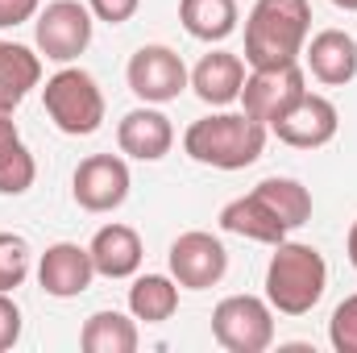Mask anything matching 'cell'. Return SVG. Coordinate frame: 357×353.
I'll list each match as a JSON object with an SVG mask.
<instances>
[{"instance_id": "1", "label": "cell", "mask_w": 357, "mask_h": 353, "mask_svg": "<svg viewBox=\"0 0 357 353\" xmlns=\"http://www.w3.org/2000/svg\"><path fill=\"white\" fill-rule=\"evenodd\" d=\"M266 125L245 117V112H212L187 125L183 133V150L187 158H195L199 167H216V171H245L262 158L266 150Z\"/></svg>"}, {"instance_id": "2", "label": "cell", "mask_w": 357, "mask_h": 353, "mask_svg": "<svg viewBox=\"0 0 357 353\" xmlns=\"http://www.w3.org/2000/svg\"><path fill=\"white\" fill-rule=\"evenodd\" d=\"M312 33L307 0H254L245 21V63L250 67H287L299 63Z\"/></svg>"}, {"instance_id": "3", "label": "cell", "mask_w": 357, "mask_h": 353, "mask_svg": "<svg viewBox=\"0 0 357 353\" xmlns=\"http://www.w3.org/2000/svg\"><path fill=\"white\" fill-rule=\"evenodd\" d=\"M328 287V262L307 241H278L266 266V299L282 316H307Z\"/></svg>"}, {"instance_id": "4", "label": "cell", "mask_w": 357, "mask_h": 353, "mask_svg": "<svg viewBox=\"0 0 357 353\" xmlns=\"http://www.w3.org/2000/svg\"><path fill=\"white\" fill-rule=\"evenodd\" d=\"M46 117L67 133V137H88L104 125V91L84 67H63L46 80L42 88Z\"/></svg>"}, {"instance_id": "5", "label": "cell", "mask_w": 357, "mask_h": 353, "mask_svg": "<svg viewBox=\"0 0 357 353\" xmlns=\"http://www.w3.org/2000/svg\"><path fill=\"white\" fill-rule=\"evenodd\" d=\"M212 337L229 353H262L274 341V308L262 295H229L212 312Z\"/></svg>"}, {"instance_id": "6", "label": "cell", "mask_w": 357, "mask_h": 353, "mask_svg": "<svg viewBox=\"0 0 357 353\" xmlns=\"http://www.w3.org/2000/svg\"><path fill=\"white\" fill-rule=\"evenodd\" d=\"M91 8L79 0H50L33 21V42L50 63H75L91 46Z\"/></svg>"}, {"instance_id": "7", "label": "cell", "mask_w": 357, "mask_h": 353, "mask_svg": "<svg viewBox=\"0 0 357 353\" xmlns=\"http://www.w3.org/2000/svg\"><path fill=\"white\" fill-rule=\"evenodd\" d=\"M125 80H129V91L142 100V104H171L183 96V88H191V75L183 67L171 46H142L129 67H125Z\"/></svg>"}, {"instance_id": "8", "label": "cell", "mask_w": 357, "mask_h": 353, "mask_svg": "<svg viewBox=\"0 0 357 353\" xmlns=\"http://www.w3.org/2000/svg\"><path fill=\"white\" fill-rule=\"evenodd\" d=\"M167 262H171V278H175L178 287H187V291H208V287H216V283L225 278V270H229V250H225L220 237H212V233H204V229H191V233H178L175 241H171Z\"/></svg>"}, {"instance_id": "9", "label": "cell", "mask_w": 357, "mask_h": 353, "mask_svg": "<svg viewBox=\"0 0 357 353\" xmlns=\"http://www.w3.org/2000/svg\"><path fill=\"white\" fill-rule=\"evenodd\" d=\"M307 91V80L299 71V63H287V67H250L245 75V88H241V112L274 125L299 96Z\"/></svg>"}, {"instance_id": "10", "label": "cell", "mask_w": 357, "mask_h": 353, "mask_svg": "<svg viewBox=\"0 0 357 353\" xmlns=\"http://www.w3.org/2000/svg\"><path fill=\"white\" fill-rule=\"evenodd\" d=\"M133 175L121 154H91L71 175V195L84 212H112L129 200Z\"/></svg>"}, {"instance_id": "11", "label": "cell", "mask_w": 357, "mask_h": 353, "mask_svg": "<svg viewBox=\"0 0 357 353\" xmlns=\"http://www.w3.org/2000/svg\"><path fill=\"white\" fill-rule=\"evenodd\" d=\"M341 129V117H337V104L328 96H316V91H303L274 125L270 133L282 142V146H295V150H320L337 137Z\"/></svg>"}, {"instance_id": "12", "label": "cell", "mask_w": 357, "mask_h": 353, "mask_svg": "<svg viewBox=\"0 0 357 353\" xmlns=\"http://www.w3.org/2000/svg\"><path fill=\"white\" fill-rule=\"evenodd\" d=\"M116 146H121V154H129V158H137V163H158V158H167L171 146H175V125H171V117L158 112L154 104H142V108H133V112L121 117V125H116Z\"/></svg>"}, {"instance_id": "13", "label": "cell", "mask_w": 357, "mask_h": 353, "mask_svg": "<svg viewBox=\"0 0 357 353\" xmlns=\"http://www.w3.org/2000/svg\"><path fill=\"white\" fill-rule=\"evenodd\" d=\"M96 278V266H91L88 246H75V241H54L42 262H38V283L46 295L54 299H75L84 295Z\"/></svg>"}, {"instance_id": "14", "label": "cell", "mask_w": 357, "mask_h": 353, "mask_svg": "<svg viewBox=\"0 0 357 353\" xmlns=\"http://www.w3.org/2000/svg\"><path fill=\"white\" fill-rule=\"evenodd\" d=\"M303 59H307V71L324 88H345L357 80V42L345 29H320L303 46Z\"/></svg>"}, {"instance_id": "15", "label": "cell", "mask_w": 357, "mask_h": 353, "mask_svg": "<svg viewBox=\"0 0 357 353\" xmlns=\"http://www.w3.org/2000/svg\"><path fill=\"white\" fill-rule=\"evenodd\" d=\"M241 88H245V59L241 54H229V50H212L195 63L191 71V91L212 104V108H229L241 100Z\"/></svg>"}, {"instance_id": "16", "label": "cell", "mask_w": 357, "mask_h": 353, "mask_svg": "<svg viewBox=\"0 0 357 353\" xmlns=\"http://www.w3.org/2000/svg\"><path fill=\"white\" fill-rule=\"evenodd\" d=\"M220 229L233 233V237L262 241V246H278V241H287V233H291V229L278 220V212L270 208L258 191L229 200V204L220 208Z\"/></svg>"}, {"instance_id": "17", "label": "cell", "mask_w": 357, "mask_h": 353, "mask_svg": "<svg viewBox=\"0 0 357 353\" xmlns=\"http://www.w3.org/2000/svg\"><path fill=\"white\" fill-rule=\"evenodd\" d=\"M88 254H91L96 274H104V278H133L142 270V258H146L142 237L129 225H104V229H96Z\"/></svg>"}, {"instance_id": "18", "label": "cell", "mask_w": 357, "mask_h": 353, "mask_svg": "<svg viewBox=\"0 0 357 353\" xmlns=\"http://www.w3.org/2000/svg\"><path fill=\"white\" fill-rule=\"evenodd\" d=\"M38 84H42V54H33L21 42H0V104L17 108Z\"/></svg>"}, {"instance_id": "19", "label": "cell", "mask_w": 357, "mask_h": 353, "mask_svg": "<svg viewBox=\"0 0 357 353\" xmlns=\"http://www.w3.org/2000/svg\"><path fill=\"white\" fill-rule=\"evenodd\" d=\"M178 21L195 42H225L237 29V0H178Z\"/></svg>"}, {"instance_id": "20", "label": "cell", "mask_w": 357, "mask_h": 353, "mask_svg": "<svg viewBox=\"0 0 357 353\" xmlns=\"http://www.w3.org/2000/svg\"><path fill=\"white\" fill-rule=\"evenodd\" d=\"M129 312L133 320L146 324H162L178 312V283L171 274H142L129 287Z\"/></svg>"}, {"instance_id": "21", "label": "cell", "mask_w": 357, "mask_h": 353, "mask_svg": "<svg viewBox=\"0 0 357 353\" xmlns=\"http://www.w3.org/2000/svg\"><path fill=\"white\" fill-rule=\"evenodd\" d=\"M142 341L137 320L125 312H96L79 329V345L88 353H133Z\"/></svg>"}, {"instance_id": "22", "label": "cell", "mask_w": 357, "mask_h": 353, "mask_svg": "<svg viewBox=\"0 0 357 353\" xmlns=\"http://www.w3.org/2000/svg\"><path fill=\"white\" fill-rule=\"evenodd\" d=\"M254 191H258L270 208L278 212V220H282L287 229H299V225H307V220H312V191H307L299 179L270 175V179H262Z\"/></svg>"}, {"instance_id": "23", "label": "cell", "mask_w": 357, "mask_h": 353, "mask_svg": "<svg viewBox=\"0 0 357 353\" xmlns=\"http://www.w3.org/2000/svg\"><path fill=\"white\" fill-rule=\"evenodd\" d=\"M33 179H38V163L21 137L0 146V195H25Z\"/></svg>"}, {"instance_id": "24", "label": "cell", "mask_w": 357, "mask_h": 353, "mask_svg": "<svg viewBox=\"0 0 357 353\" xmlns=\"http://www.w3.org/2000/svg\"><path fill=\"white\" fill-rule=\"evenodd\" d=\"M29 278V241L17 233H0V291H17Z\"/></svg>"}, {"instance_id": "25", "label": "cell", "mask_w": 357, "mask_h": 353, "mask_svg": "<svg viewBox=\"0 0 357 353\" xmlns=\"http://www.w3.org/2000/svg\"><path fill=\"white\" fill-rule=\"evenodd\" d=\"M328 341L337 353H357V295H345L328 320Z\"/></svg>"}, {"instance_id": "26", "label": "cell", "mask_w": 357, "mask_h": 353, "mask_svg": "<svg viewBox=\"0 0 357 353\" xmlns=\"http://www.w3.org/2000/svg\"><path fill=\"white\" fill-rule=\"evenodd\" d=\"M21 341V308L13 303L8 291H0V353Z\"/></svg>"}, {"instance_id": "27", "label": "cell", "mask_w": 357, "mask_h": 353, "mask_svg": "<svg viewBox=\"0 0 357 353\" xmlns=\"http://www.w3.org/2000/svg\"><path fill=\"white\" fill-rule=\"evenodd\" d=\"M137 4H142V0H88L91 17H96V21H108V25H125V21L137 13Z\"/></svg>"}, {"instance_id": "28", "label": "cell", "mask_w": 357, "mask_h": 353, "mask_svg": "<svg viewBox=\"0 0 357 353\" xmlns=\"http://www.w3.org/2000/svg\"><path fill=\"white\" fill-rule=\"evenodd\" d=\"M38 8H42V0H0V29L25 25Z\"/></svg>"}, {"instance_id": "29", "label": "cell", "mask_w": 357, "mask_h": 353, "mask_svg": "<svg viewBox=\"0 0 357 353\" xmlns=\"http://www.w3.org/2000/svg\"><path fill=\"white\" fill-rule=\"evenodd\" d=\"M21 133H17V121H13V108H4L0 104V146H8V142H17Z\"/></svg>"}, {"instance_id": "30", "label": "cell", "mask_w": 357, "mask_h": 353, "mask_svg": "<svg viewBox=\"0 0 357 353\" xmlns=\"http://www.w3.org/2000/svg\"><path fill=\"white\" fill-rule=\"evenodd\" d=\"M345 250H349V262L357 270V220H354V229H349V237H345Z\"/></svg>"}, {"instance_id": "31", "label": "cell", "mask_w": 357, "mask_h": 353, "mask_svg": "<svg viewBox=\"0 0 357 353\" xmlns=\"http://www.w3.org/2000/svg\"><path fill=\"white\" fill-rule=\"evenodd\" d=\"M337 8H345V13H357V0H333Z\"/></svg>"}]
</instances>
